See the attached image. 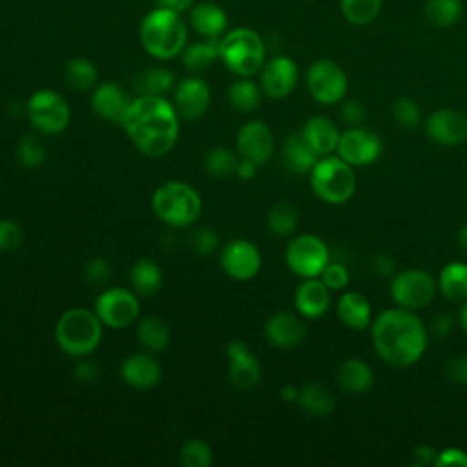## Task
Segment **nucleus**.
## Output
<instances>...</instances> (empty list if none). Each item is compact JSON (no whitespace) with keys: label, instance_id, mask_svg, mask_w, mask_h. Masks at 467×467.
<instances>
[{"label":"nucleus","instance_id":"nucleus-29","mask_svg":"<svg viewBox=\"0 0 467 467\" xmlns=\"http://www.w3.org/2000/svg\"><path fill=\"white\" fill-rule=\"evenodd\" d=\"M130 283L137 296H155L162 286V270L153 259L140 257L131 265Z\"/></svg>","mask_w":467,"mask_h":467},{"label":"nucleus","instance_id":"nucleus-50","mask_svg":"<svg viewBox=\"0 0 467 467\" xmlns=\"http://www.w3.org/2000/svg\"><path fill=\"white\" fill-rule=\"evenodd\" d=\"M447 378L456 385H467V354L458 356L447 363Z\"/></svg>","mask_w":467,"mask_h":467},{"label":"nucleus","instance_id":"nucleus-51","mask_svg":"<svg viewBox=\"0 0 467 467\" xmlns=\"http://www.w3.org/2000/svg\"><path fill=\"white\" fill-rule=\"evenodd\" d=\"M73 374H75V378H77L78 381H82V383H91V381L97 379L99 368H97V365H95L93 361H88L86 358H80L78 363H77L75 368H73Z\"/></svg>","mask_w":467,"mask_h":467},{"label":"nucleus","instance_id":"nucleus-34","mask_svg":"<svg viewBox=\"0 0 467 467\" xmlns=\"http://www.w3.org/2000/svg\"><path fill=\"white\" fill-rule=\"evenodd\" d=\"M181 60L182 66L192 73H201L208 69L215 60H219V40L204 38L201 42L184 46Z\"/></svg>","mask_w":467,"mask_h":467},{"label":"nucleus","instance_id":"nucleus-7","mask_svg":"<svg viewBox=\"0 0 467 467\" xmlns=\"http://www.w3.org/2000/svg\"><path fill=\"white\" fill-rule=\"evenodd\" d=\"M310 186L321 201L343 204L356 192V175L352 166L339 155H325L310 170Z\"/></svg>","mask_w":467,"mask_h":467},{"label":"nucleus","instance_id":"nucleus-48","mask_svg":"<svg viewBox=\"0 0 467 467\" xmlns=\"http://www.w3.org/2000/svg\"><path fill=\"white\" fill-rule=\"evenodd\" d=\"M365 117H367V109H365V106L361 104V100H358V99H348V100L343 102V106H341V119H343L347 124L358 126V124H361V122L365 120Z\"/></svg>","mask_w":467,"mask_h":467},{"label":"nucleus","instance_id":"nucleus-47","mask_svg":"<svg viewBox=\"0 0 467 467\" xmlns=\"http://www.w3.org/2000/svg\"><path fill=\"white\" fill-rule=\"evenodd\" d=\"M111 275V268L104 257H91L84 265V279L89 285H104Z\"/></svg>","mask_w":467,"mask_h":467},{"label":"nucleus","instance_id":"nucleus-18","mask_svg":"<svg viewBox=\"0 0 467 467\" xmlns=\"http://www.w3.org/2000/svg\"><path fill=\"white\" fill-rule=\"evenodd\" d=\"M228 356V378L230 383L239 390H252L259 385L263 370L257 358L243 339H232L226 345Z\"/></svg>","mask_w":467,"mask_h":467},{"label":"nucleus","instance_id":"nucleus-22","mask_svg":"<svg viewBox=\"0 0 467 467\" xmlns=\"http://www.w3.org/2000/svg\"><path fill=\"white\" fill-rule=\"evenodd\" d=\"M263 332L270 345H274L277 348H294L305 339L306 327L301 321V317H297L292 312L283 310V312L272 314L265 321Z\"/></svg>","mask_w":467,"mask_h":467},{"label":"nucleus","instance_id":"nucleus-10","mask_svg":"<svg viewBox=\"0 0 467 467\" xmlns=\"http://www.w3.org/2000/svg\"><path fill=\"white\" fill-rule=\"evenodd\" d=\"M93 310L104 327L120 330L139 319L140 303L139 296L133 290L122 286H109L99 294Z\"/></svg>","mask_w":467,"mask_h":467},{"label":"nucleus","instance_id":"nucleus-3","mask_svg":"<svg viewBox=\"0 0 467 467\" xmlns=\"http://www.w3.org/2000/svg\"><path fill=\"white\" fill-rule=\"evenodd\" d=\"M144 51L157 60H170L182 53L188 38L181 13L168 7H155L140 22L139 29Z\"/></svg>","mask_w":467,"mask_h":467},{"label":"nucleus","instance_id":"nucleus-54","mask_svg":"<svg viewBox=\"0 0 467 467\" xmlns=\"http://www.w3.org/2000/svg\"><path fill=\"white\" fill-rule=\"evenodd\" d=\"M454 327V319L451 314H438L432 319V332L440 337H447Z\"/></svg>","mask_w":467,"mask_h":467},{"label":"nucleus","instance_id":"nucleus-28","mask_svg":"<svg viewBox=\"0 0 467 467\" xmlns=\"http://www.w3.org/2000/svg\"><path fill=\"white\" fill-rule=\"evenodd\" d=\"M337 385L348 394L367 392L374 383V372L370 365L359 358L345 359L337 368Z\"/></svg>","mask_w":467,"mask_h":467},{"label":"nucleus","instance_id":"nucleus-21","mask_svg":"<svg viewBox=\"0 0 467 467\" xmlns=\"http://www.w3.org/2000/svg\"><path fill=\"white\" fill-rule=\"evenodd\" d=\"M120 379L135 390H150L162 379V367L153 352L130 354L120 363Z\"/></svg>","mask_w":467,"mask_h":467},{"label":"nucleus","instance_id":"nucleus-13","mask_svg":"<svg viewBox=\"0 0 467 467\" xmlns=\"http://www.w3.org/2000/svg\"><path fill=\"white\" fill-rule=\"evenodd\" d=\"M223 272L234 281L254 279L263 265L259 248L246 239H232L221 250L219 257Z\"/></svg>","mask_w":467,"mask_h":467},{"label":"nucleus","instance_id":"nucleus-9","mask_svg":"<svg viewBox=\"0 0 467 467\" xmlns=\"http://www.w3.org/2000/svg\"><path fill=\"white\" fill-rule=\"evenodd\" d=\"M285 261L286 266L303 279L319 277L330 261V252L321 237L314 234H299L288 243Z\"/></svg>","mask_w":467,"mask_h":467},{"label":"nucleus","instance_id":"nucleus-31","mask_svg":"<svg viewBox=\"0 0 467 467\" xmlns=\"http://www.w3.org/2000/svg\"><path fill=\"white\" fill-rule=\"evenodd\" d=\"M228 104L239 113H254L263 97V89L250 77H239L228 88Z\"/></svg>","mask_w":467,"mask_h":467},{"label":"nucleus","instance_id":"nucleus-15","mask_svg":"<svg viewBox=\"0 0 467 467\" xmlns=\"http://www.w3.org/2000/svg\"><path fill=\"white\" fill-rule=\"evenodd\" d=\"M212 102V91L201 77H186L173 88V108L182 120H199Z\"/></svg>","mask_w":467,"mask_h":467},{"label":"nucleus","instance_id":"nucleus-17","mask_svg":"<svg viewBox=\"0 0 467 467\" xmlns=\"http://www.w3.org/2000/svg\"><path fill=\"white\" fill-rule=\"evenodd\" d=\"M259 73H261L259 86L263 89V95L270 99L288 97L294 91L299 78V69L296 60L286 55L272 57L263 64Z\"/></svg>","mask_w":467,"mask_h":467},{"label":"nucleus","instance_id":"nucleus-55","mask_svg":"<svg viewBox=\"0 0 467 467\" xmlns=\"http://www.w3.org/2000/svg\"><path fill=\"white\" fill-rule=\"evenodd\" d=\"M257 164L248 161V159H243L239 157V162H237V170H235V175L241 179V181H252L257 173Z\"/></svg>","mask_w":467,"mask_h":467},{"label":"nucleus","instance_id":"nucleus-14","mask_svg":"<svg viewBox=\"0 0 467 467\" xmlns=\"http://www.w3.org/2000/svg\"><path fill=\"white\" fill-rule=\"evenodd\" d=\"M381 139L361 126H352L339 135L337 155L350 166L372 164L381 155Z\"/></svg>","mask_w":467,"mask_h":467},{"label":"nucleus","instance_id":"nucleus-12","mask_svg":"<svg viewBox=\"0 0 467 467\" xmlns=\"http://www.w3.org/2000/svg\"><path fill=\"white\" fill-rule=\"evenodd\" d=\"M436 296L434 277L420 268H410L396 274L390 281V297L407 310L427 306Z\"/></svg>","mask_w":467,"mask_h":467},{"label":"nucleus","instance_id":"nucleus-42","mask_svg":"<svg viewBox=\"0 0 467 467\" xmlns=\"http://www.w3.org/2000/svg\"><path fill=\"white\" fill-rule=\"evenodd\" d=\"M16 161L20 166L24 168H40L46 159H47V151H46V146L42 144V140L31 133L24 135L18 144H16Z\"/></svg>","mask_w":467,"mask_h":467},{"label":"nucleus","instance_id":"nucleus-53","mask_svg":"<svg viewBox=\"0 0 467 467\" xmlns=\"http://www.w3.org/2000/svg\"><path fill=\"white\" fill-rule=\"evenodd\" d=\"M370 266H372V272H374L376 275L389 277V275H392V272H394V259L389 257V255H385V254H379V255H376V257L372 259Z\"/></svg>","mask_w":467,"mask_h":467},{"label":"nucleus","instance_id":"nucleus-19","mask_svg":"<svg viewBox=\"0 0 467 467\" xmlns=\"http://www.w3.org/2000/svg\"><path fill=\"white\" fill-rule=\"evenodd\" d=\"M131 100L128 91L117 82H100L91 89L89 106L99 119L111 124H122Z\"/></svg>","mask_w":467,"mask_h":467},{"label":"nucleus","instance_id":"nucleus-27","mask_svg":"<svg viewBox=\"0 0 467 467\" xmlns=\"http://www.w3.org/2000/svg\"><path fill=\"white\" fill-rule=\"evenodd\" d=\"M336 312H337L339 321L352 330H363L372 321L368 299L361 292H356V290H350V292H345L339 296Z\"/></svg>","mask_w":467,"mask_h":467},{"label":"nucleus","instance_id":"nucleus-26","mask_svg":"<svg viewBox=\"0 0 467 467\" xmlns=\"http://www.w3.org/2000/svg\"><path fill=\"white\" fill-rule=\"evenodd\" d=\"M281 159L288 171L303 175V173H310V170L319 161V155L314 151V148L305 140V137L299 131L286 137L281 150Z\"/></svg>","mask_w":467,"mask_h":467},{"label":"nucleus","instance_id":"nucleus-46","mask_svg":"<svg viewBox=\"0 0 467 467\" xmlns=\"http://www.w3.org/2000/svg\"><path fill=\"white\" fill-rule=\"evenodd\" d=\"M319 279L330 288V290H343L350 281V272L343 263L328 261L323 268Z\"/></svg>","mask_w":467,"mask_h":467},{"label":"nucleus","instance_id":"nucleus-30","mask_svg":"<svg viewBox=\"0 0 467 467\" xmlns=\"http://www.w3.org/2000/svg\"><path fill=\"white\" fill-rule=\"evenodd\" d=\"M137 339L150 352L164 350L171 341L168 323L159 316H146L137 323Z\"/></svg>","mask_w":467,"mask_h":467},{"label":"nucleus","instance_id":"nucleus-58","mask_svg":"<svg viewBox=\"0 0 467 467\" xmlns=\"http://www.w3.org/2000/svg\"><path fill=\"white\" fill-rule=\"evenodd\" d=\"M456 243H458V246H460L462 250L467 252V226H462V228L458 230V234H456Z\"/></svg>","mask_w":467,"mask_h":467},{"label":"nucleus","instance_id":"nucleus-43","mask_svg":"<svg viewBox=\"0 0 467 467\" xmlns=\"http://www.w3.org/2000/svg\"><path fill=\"white\" fill-rule=\"evenodd\" d=\"M392 115L394 120L403 126V128H414L421 120V111L420 106L414 99L410 97H400L392 102Z\"/></svg>","mask_w":467,"mask_h":467},{"label":"nucleus","instance_id":"nucleus-45","mask_svg":"<svg viewBox=\"0 0 467 467\" xmlns=\"http://www.w3.org/2000/svg\"><path fill=\"white\" fill-rule=\"evenodd\" d=\"M190 244L195 254L212 255L219 248V237H217L215 230H212L208 226H201L192 234Z\"/></svg>","mask_w":467,"mask_h":467},{"label":"nucleus","instance_id":"nucleus-8","mask_svg":"<svg viewBox=\"0 0 467 467\" xmlns=\"http://www.w3.org/2000/svg\"><path fill=\"white\" fill-rule=\"evenodd\" d=\"M29 124L44 135H60L71 120V109L66 99L53 89H38L26 102Z\"/></svg>","mask_w":467,"mask_h":467},{"label":"nucleus","instance_id":"nucleus-23","mask_svg":"<svg viewBox=\"0 0 467 467\" xmlns=\"http://www.w3.org/2000/svg\"><path fill=\"white\" fill-rule=\"evenodd\" d=\"M294 306L299 316L317 319L325 316L330 306V288L319 277H306L296 288Z\"/></svg>","mask_w":467,"mask_h":467},{"label":"nucleus","instance_id":"nucleus-39","mask_svg":"<svg viewBox=\"0 0 467 467\" xmlns=\"http://www.w3.org/2000/svg\"><path fill=\"white\" fill-rule=\"evenodd\" d=\"M266 226L277 237L292 235L297 228V212H296V208L286 201H281V202L274 204L272 210L268 212Z\"/></svg>","mask_w":467,"mask_h":467},{"label":"nucleus","instance_id":"nucleus-5","mask_svg":"<svg viewBox=\"0 0 467 467\" xmlns=\"http://www.w3.org/2000/svg\"><path fill=\"white\" fill-rule=\"evenodd\" d=\"M153 213L171 228H188L195 224L202 212L199 192L182 181H166L151 195Z\"/></svg>","mask_w":467,"mask_h":467},{"label":"nucleus","instance_id":"nucleus-37","mask_svg":"<svg viewBox=\"0 0 467 467\" xmlns=\"http://www.w3.org/2000/svg\"><path fill=\"white\" fill-rule=\"evenodd\" d=\"M66 80L75 91H89L99 84L97 66L86 57L71 58L66 66Z\"/></svg>","mask_w":467,"mask_h":467},{"label":"nucleus","instance_id":"nucleus-38","mask_svg":"<svg viewBox=\"0 0 467 467\" xmlns=\"http://www.w3.org/2000/svg\"><path fill=\"white\" fill-rule=\"evenodd\" d=\"M339 7L348 24L363 27L379 16L383 0H339Z\"/></svg>","mask_w":467,"mask_h":467},{"label":"nucleus","instance_id":"nucleus-11","mask_svg":"<svg viewBox=\"0 0 467 467\" xmlns=\"http://www.w3.org/2000/svg\"><path fill=\"white\" fill-rule=\"evenodd\" d=\"M306 88L310 97L319 104H336L347 95L348 78L343 67L330 60L319 58L306 71Z\"/></svg>","mask_w":467,"mask_h":467},{"label":"nucleus","instance_id":"nucleus-41","mask_svg":"<svg viewBox=\"0 0 467 467\" xmlns=\"http://www.w3.org/2000/svg\"><path fill=\"white\" fill-rule=\"evenodd\" d=\"M177 460L182 467H210L213 463V451L204 440L192 438L181 445Z\"/></svg>","mask_w":467,"mask_h":467},{"label":"nucleus","instance_id":"nucleus-35","mask_svg":"<svg viewBox=\"0 0 467 467\" xmlns=\"http://www.w3.org/2000/svg\"><path fill=\"white\" fill-rule=\"evenodd\" d=\"M175 75L166 67H146L142 69L135 80L133 88L139 95H159L164 97L175 88Z\"/></svg>","mask_w":467,"mask_h":467},{"label":"nucleus","instance_id":"nucleus-6","mask_svg":"<svg viewBox=\"0 0 467 467\" xmlns=\"http://www.w3.org/2000/svg\"><path fill=\"white\" fill-rule=\"evenodd\" d=\"M219 60L237 77H252L266 62V47L259 33L235 27L219 38Z\"/></svg>","mask_w":467,"mask_h":467},{"label":"nucleus","instance_id":"nucleus-2","mask_svg":"<svg viewBox=\"0 0 467 467\" xmlns=\"http://www.w3.org/2000/svg\"><path fill=\"white\" fill-rule=\"evenodd\" d=\"M376 354L392 367L405 368L421 359L427 348L423 321L407 308H389L376 316L370 327Z\"/></svg>","mask_w":467,"mask_h":467},{"label":"nucleus","instance_id":"nucleus-56","mask_svg":"<svg viewBox=\"0 0 467 467\" xmlns=\"http://www.w3.org/2000/svg\"><path fill=\"white\" fill-rule=\"evenodd\" d=\"M161 7H168L175 13H182L186 9H192V5L195 4V0H157Z\"/></svg>","mask_w":467,"mask_h":467},{"label":"nucleus","instance_id":"nucleus-52","mask_svg":"<svg viewBox=\"0 0 467 467\" xmlns=\"http://www.w3.org/2000/svg\"><path fill=\"white\" fill-rule=\"evenodd\" d=\"M438 451L427 443H420L414 447L412 451V458H414V465H431L436 460Z\"/></svg>","mask_w":467,"mask_h":467},{"label":"nucleus","instance_id":"nucleus-59","mask_svg":"<svg viewBox=\"0 0 467 467\" xmlns=\"http://www.w3.org/2000/svg\"><path fill=\"white\" fill-rule=\"evenodd\" d=\"M458 323H460L462 330L467 334V303H463V306L460 308V314H458Z\"/></svg>","mask_w":467,"mask_h":467},{"label":"nucleus","instance_id":"nucleus-44","mask_svg":"<svg viewBox=\"0 0 467 467\" xmlns=\"http://www.w3.org/2000/svg\"><path fill=\"white\" fill-rule=\"evenodd\" d=\"M22 243V226L15 219H0V252H15Z\"/></svg>","mask_w":467,"mask_h":467},{"label":"nucleus","instance_id":"nucleus-32","mask_svg":"<svg viewBox=\"0 0 467 467\" xmlns=\"http://www.w3.org/2000/svg\"><path fill=\"white\" fill-rule=\"evenodd\" d=\"M438 288L449 301L467 299V265L462 261L447 263L438 277Z\"/></svg>","mask_w":467,"mask_h":467},{"label":"nucleus","instance_id":"nucleus-1","mask_svg":"<svg viewBox=\"0 0 467 467\" xmlns=\"http://www.w3.org/2000/svg\"><path fill=\"white\" fill-rule=\"evenodd\" d=\"M179 120L173 102L159 95H137L122 120L131 144L146 157H164L179 139Z\"/></svg>","mask_w":467,"mask_h":467},{"label":"nucleus","instance_id":"nucleus-25","mask_svg":"<svg viewBox=\"0 0 467 467\" xmlns=\"http://www.w3.org/2000/svg\"><path fill=\"white\" fill-rule=\"evenodd\" d=\"M301 135L305 137V140L314 148V151L319 157H325L337 150L341 133H339L337 126L328 117L314 115L303 124Z\"/></svg>","mask_w":467,"mask_h":467},{"label":"nucleus","instance_id":"nucleus-20","mask_svg":"<svg viewBox=\"0 0 467 467\" xmlns=\"http://www.w3.org/2000/svg\"><path fill=\"white\" fill-rule=\"evenodd\" d=\"M427 135L440 146H458L467 140V117L451 108H440L427 117Z\"/></svg>","mask_w":467,"mask_h":467},{"label":"nucleus","instance_id":"nucleus-40","mask_svg":"<svg viewBox=\"0 0 467 467\" xmlns=\"http://www.w3.org/2000/svg\"><path fill=\"white\" fill-rule=\"evenodd\" d=\"M239 155L228 148H213L204 155V170L210 177L226 179L235 175Z\"/></svg>","mask_w":467,"mask_h":467},{"label":"nucleus","instance_id":"nucleus-36","mask_svg":"<svg viewBox=\"0 0 467 467\" xmlns=\"http://www.w3.org/2000/svg\"><path fill=\"white\" fill-rule=\"evenodd\" d=\"M423 13L434 27H452L463 15V4L462 0H427Z\"/></svg>","mask_w":467,"mask_h":467},{"label":"nucleus","instance_id":"nucleus-24","mask_svg":"<svg viewBox=\"0 0 467 467\" xmlns=\"http://www.w3.org/2000/svg\"><path fill=\"white\" fill-rule=\"evenodd\" d=\"M190 24L201 36L219 40L226 33L228 16L221 5L213 2H199L190 9Z\"/></svg>","mask_w":467,"mask_h":467},{"label":"nucleus","instance_id":"nucleus-49","mask_svg":"<svg viewBox=\"0 0 467 467\" xmlns=\"http://www.w3.org/2000/svg\"><path fill=\"white\" fill-rule=\"evenodd\" d=\"M434 465L438 467H447V465H456V467H467V452L458 447H447L441 449L436 454Z\"/></svg>","mask_w":467,"mask_h":467},{"label":"nucleus","instance_id":"nucleus-33","mask_svg":"<svg viewBox=\"0 0 467 467\" xmlns=\"http://www.w3.org/2000/svg\"><path fill=\"white\" fill-rule=\"evenodd\" d=\"M297 403L310 416H327L336 407L332 392L319 383H305L303 387H299Z\"/></svg>","mask_w":467,"mask_h":467},{"label":"nucleus","instance_id":"nucleus-57","mask_svg":"<svg viewBox=\"0 0 467 467\" xmlns=\"http://www.w3.org/2000/svg\"><path fill=\"white\" fill-rule=\"evenodd\" d=\"M297 394H299V389L292 383H286L279 389V398L283 401H297Z\"/></svg>","mask_w":467,"mask_h":467},{"label":"nucleus","instance_id":"nucleus-16","mask_svg":"<svg viewBox=\"0 0 467 467\" xmlns=\"http://www.w3.org/2000/svg\"><path fill=\"white\" fill-rule=\"evenodd\" d=\"M235 148L239 157L263 166L274 153L275 139L268 124L261 120H248L239 128L235 135Z\"/></svg>","mask_w":467,"mask_h":467},{"label":"nucleus","instance_id":"nucleus-4","mask_svg":"<svg viewBox=\"0 0 467 467\" xmlns=\"http://www.w3.org/2000/svg\"><path fill=\"white\" fill-rule=\"evenodd\" d=\"M102 321L95 310L73 306L62 312L55 325V341L58 348L71 358L91 356L102 339Z\"/></svg>","mask_w":467,"mask_h":467}]
</instances>
